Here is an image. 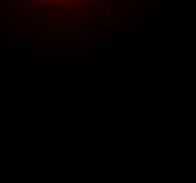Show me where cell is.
I'll return each instance as SVG.
<instances>
[{"label":"cell","instance_id":"cell-1","mask_svg":"<svg viewBox=\"0 0 196 183\" xmlns=\"http://www.w3.org/2000/svg\"><path fill=\"white\" fill-rule=\"evenodd\" d=\"M7 23H9L10 27H17V26H18V20H17V18H9Z\"/></svg>","mask_w":196,"mask_h":183},{"label":"cell","instance_id":"cell-2","mask_svg":"<svg viewBox=\"0 0 196 183\" xmlns=\"http://www.w3.org/2000/svg\"><path fill=\"white\" fill-rule=\"evenodd\" d=\"M10 1H11L16 7H20V4H21V0H10Z\"/></svg>","mask_w":196,"mask_h":183},{"label":"cell","instance_id":"cell-3","mask_svg":"<svg viewBox=\"0 0 196 183\" xmlns=\"http://www.w3.org/2000/svg\"><path fill=\"white\" fill-rule=\"evenodd\" d=\"M51 1H62V0H51Z\"/></svg>","mask_w":196,"mask_h":183}]
</instances>
